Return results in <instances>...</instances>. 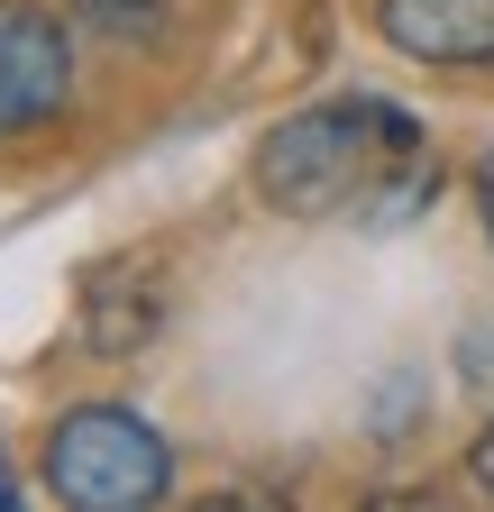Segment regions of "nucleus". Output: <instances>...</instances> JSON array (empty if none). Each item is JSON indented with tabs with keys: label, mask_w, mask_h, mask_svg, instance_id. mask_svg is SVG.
<instances>
[{
	"label": "nucleus",
	"mask_w": 494,
	"mask_h": 512,
	"mask_svg": "<svg viewBox=\"0 0 494 512\" xmlns=\"http://www.w3.org/2000/svg\"><path fill=\"white\" fill-rule=\"evenodd\" d=\"M412 156H421V128L376 92H348L321 110H293L257 147V192L284 220H330V211L366 202L376 183H394Z\"/></svg>",
	"instance_id": "1"
},
{
	"label": "nucleus",
	"mask_w": 494,
	"mask_h": 512,
	"mask_svg": "<svg viewBox=\"0 0 494 512\" xmlns=\"http://www.w3.org/2000/svg\"><path fill=\"white\" fill-rule=\"evenodd\" d=\"M174 485V448L138 412H65L46 430V494L65 512H156Z\"/></svg>",
	"instance_id": "2"
},
{
	"label": "nucleus",
	"mask_w": 494,
	"mask_h": 512,
	"mask_svg": "<svg viewBox=\"0 0 494 512\" xmlns=\"http://www.w3.org/2000/svg\"><path fill=\"white\" fill-rule=\"evenodd\" d=\"M74 92V37L55 10H28V0H0V138L19 128H46Z\"/></svg>",
	"instance_id": "3"
},
{
	"label": "nucleus",
	"mask_w": 494,
	"mask_h": 512,
	"mask_svg": "<svg viewBox=\"0 0 494 512\" xmlns=\"http://www.w3.org/2000/svg\"><path fill=\"white\" fill-rule=\"evenodd\" d=\"M376 28L421 64H494V0H376Z\"/></svg>",
	"instance_id": "4"
},
{
	"label": "nucleus",
	"mask_w": 494,
	"mask_h": 512,
	"mask_svg": "<svg viewBox=\"0 0 494 512\" xmlns=\"http://www.w3.org/2000/svg\"><path fill=\"white\" fill-rule=\"evenodd\" d=\"M156 320H165V284H156L147 266L119 256V266H92V275H83V348H92V357L147 348Z\"/></svg>",
	"instance_id": "5"
},
{
	"label": "nucleus",
	"mask_w": 494,
	"mask_h": 512,
	"mask_svg": "<svg viewBox=\"0 0 494 512\" xmlns=\"http://www.w3.org/2000/svg\"><path fill=\"white\" fill-rule=\"evenodd\" d=\"M165 10H174V0H74V28H92L110 46H147L165 28Z\"/></svg>",
	"instance_id": "6"
},
{
	"label": "nucleus",
	"mask_w": 494,
	"mask_h": 512,
	"mask_svg": "<svg viewBox=\"0 0 494 512\" xmlns=\"http://www.w3.org/2000/svg\"><path fill=\"white\" fill-rule=\"evenodd\" d=\"M193 512H293L284 494H257V485H229V494H211V503H193Z\"/></svg>",
	"instance_id": "7"
},
{
	"label": "nucleus",
	"mask_w": 494,
	"mask_h": 512,
	"mask_svg": "<svg viewBox=\"0 0 494 512\" xmlns=\"http://www.w3.org/2000/svg\"><path fill=\"white\" fill-rule=\"evenodd\" d=\"M366 512H458V503H449V494H421V485H412V494H376Z\"/></svg>",
	"instance_id": "8"
},
{
	"label": "nucleus",
	"mask_w": 494,
	"mask_h": 512,
	"mask_svg": "<svg viewBox=\"0 0 494 512\" xmlns=\"http://www.w3.org/2000/svg\"><path fill=\"white\" fill-rule=\"evenodd\" d=\"M467 476H476V494L494 503V430H476V448H467Z\"/></svg>",
	"instance_id": "9"
},
{
	"label": "nucleus",
	"mask_w": 494,
	"mask_h": 512,
	"mask_svg": "<svg viewBox=\"0 0 494 512\" xmlns=\"http://www.w3.org/2000/svg\"><path fill=\"white\" fill-rule=\"evenodd\" d=\"M476 202H485V229H494V147L476 156Z\"/></svg>",
	"instance_id": "10"
}]
</instances>
